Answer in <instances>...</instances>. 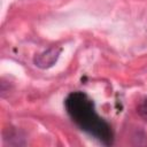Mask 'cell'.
<instances>
[{
	"label": "cell",
	"mask_w": 147,
	"mask_h": 147,
	"mask_svg": "<svg viewBox=\"0 0 147 147\" xmlns=\"http://www.w3.org/2000/svg\"><path fill=\"white\" fill-rule=\"evenodd\" d=\"M138 114L139 116L147 122V99H145L139 106H138Z\"/></svg>",
	"instance_id": "obj_3"
},
{
	"label": "cell",
	"mask_w": 147,
	"mask_h": 147,
	"mask_svg": "<svg viewBox=\"0 0 147 147\" xmlns=\"http://www.w3.org/2000/svg\"><path fill=\"white\" fill-rule=\"evenodd\" d=\"M65 110L71 121L84 132L96 139L105 146L114 142V132L110 124L95 110L93 100L82 91H75L64 100Z\"/></svg>",
	"instance_id": "obj_1"
},
{
	"label": "cell",
	"mask_w": 147,
	"mask_h": 147,
	"mask_svg": "<svg viewBox=\"0 0 147 147\" xmlns=\"http://www.w3.org/2000/svg\"><path fill=\"white\" fill-rule=\"evenodd\" d=\"M60 53H61V48H59V47H51V48L44 51L42 53L36 55V57L33 60L34 64L38 68H41V69L51 68L57 61V59L60 56Z\"/></svg>",
	"instance_id": "obj_2"
}]
</instances>
